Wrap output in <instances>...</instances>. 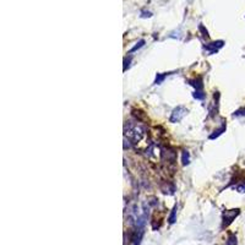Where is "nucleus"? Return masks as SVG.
<instances>
[{"label":"nucleus","mask_w":245,"mask_h":245,"mask_svg":"<svg viewBox=\"0 0 245 245\" xmlns=\"http://www.w3.org/2000/svg\"><path fill=\"white\" fill-rule=\"evenodd\" d=\"M141 16H142V17H150V16H151V12H145V11H143Z\"/></svg>","instance_id":"14"},{"label":"nucleus","mask_w":245,"mask_h":245,"mask_svg":"<svg viewBox=\"0 0 245 245\" xmlns=\"http://www.w3.org/2000/svg\"><path fill=\"white\" fill-rule=\"evenodd\" d=\"M190 163V156H189V152L188 151H184L183 152V164L186 166Z\"/></svg>","instance_id":"5"},{"label":"nucleus","mask_w":245,"mask_h":245,"mask_svg":"<svg viewBox=\"0 0 245 245\" xmlns=\"http://www.w3.org/2000/svg\"><path fill=\"white\" fill-rule=\"evenodd\" d=\"M128 136L131 137L134 141H140L145 134V129L142 126H139V125H131L129 129H128Z\"/></svg>","instance_id":"1"},{"label":"nucleus","mask_w":245,"mask_h":245,"mask_svg":"<svg viewBox=\"0 0 245 245\" xmlns=\"http://www.w3.org/2000/svg\"><path fill=\"white\" fill-rule=\"evenodd\" d=\"M237 190H238L239 192H245V183L238 185V186H237Z\"/></svg>","instance_id":"10"},{"label":"nucleus","mask_w":245,"mask_h":245,"mask_svg":"<svg viewBox=\"0 0 245 245\" xmlns=\"http://www.w3.org/2000/svg\"><path fill=\"white\" fill-rule=\"evenodd\" d=\"M224 130H226V126L223 125V126H222L221 129H218V130H216V131H214V134H212V135H211V136H210V139H214V137H217V136H219V135H221V134H222V133H223Z\"/></svg>","instance_id":"6"},{"label":"nucleus","mask_w":245,"mask_h":245,"mask_svg":"<svg viewBox=\"0 0 245 245\" xmlns=\"http://www.w3.org/2000/svg\"><path fill=\"white\" fill-rule=\"evenodd\" d=\"M143 43H145V42H143V40H140V42H139V44H137V45H136V47H135V48H133V49H131V52H135V50H136V49H139V48H140V47H142V45H143Z\"/></svg>","instance_id":"12"},{"label":"nucleus","mask_w":245,"mask_h":245,"mask_svg":"<svg viewBox=\"0 0 245 245\" xmlns=\"http://www.w3.org/2000/svg\"><path fill=\"white\" fill-rule=\"evenodd\" d=\"M235 114H237V115H245V108H244V109H240V110H238Z\"/></svg>","instance_id":"13"},{"label":"nucleus","mask_w":245,"mask_h":245,"mask_svg":"<svg viewBox=\"0 0 245 245\" xmlns=\"http://www.w3.org/2000/svg\"><path fill=\"white\" fill-rule=\"evenodd\" d=\"M221 47H223V40H217V42H213V43H210L206 45V50H209L210 53H214L217 52Z\"/></svg>","instance_id":"4"},{"label":"nucleus","mask_w":245,"mask_h":245,"mask_svg":"<svg viewBox=\"0 0 245 245\" xmlns=\"http://www.w3.org/2000/svg\"><path fill=\"white\" fill-rule=\"evenodd\" d=\"M164 77H166V75H158V76L156 77V83H161V82L163 81Z\"/></svg>","instance_id":"11"},{"label":"nucleus","mask_w":245,"mask_h":245,"mask_svg":"<svg viewBox=\"0 0 245 245\" xmlns=\"http://www.w3.org/2000/svg\"><path fill=\"white\" fill-rule=\"evenodd\" d=\"M186 113H188V109H185L184 107H176L174 110H173V113H172V115H171V121L172 123H178V121H180L185 115H186Z\"/></svg>","instance_id":"2"},{"label":"nucleus","mask_w":245,"mask_h":245,"mask_svg":"<svg viewBox=\"0 0 245 245\" xmlns=\"http://www.w3.org/2000/svg\"><path fill=\"white\" fill-rule=\"evenodd\" d=\"M175 213H176V206H175L173 211H172V214H171V218H169V222L171 223H174L175 222Z\"/></svg>","instance_id":"9"},{"label":"nucleus","mask_w":245,"mask_h":245,"mask_svg":"<svg viewBox=\"0 0 245 245\" xmlns=\"http://www.w3.org/2000/svg\"><path fill=\"white\" fill-rule=\"evenodd\" d=\"M194 97H195L196 99H204V98H205V95L202 93V91H195Z\"/></svg>","instance_id":"8"},{"label":"nucleus","mask_w":245,"mask_h":245,"mask_svg":"<svg viewBox=\"0 0 245 245\" xmlns=\"http://www.w3.org/2000/svg\"><path fill=\"white\" fill-rule=\"evenodd\" d=\"M226 245H237V237H235L234 234H232V235L228 238L227 244Z\"/></svg>","instance_id":"7"},{"label":"nucleus","mask_w":245,"mask_h":245,"mask_svg":"<svg viewBox=\"0 0 245 245\" xmlns=\"http://www.w3.org/2000/svg\"><path fill=\"white\" fill-rule=\"evenodd\" d=\"M239 214V210H230V211H226L224 216H223V219H224V224H229Z\"/></svg>","instance_id":"3"}]
</instances>
